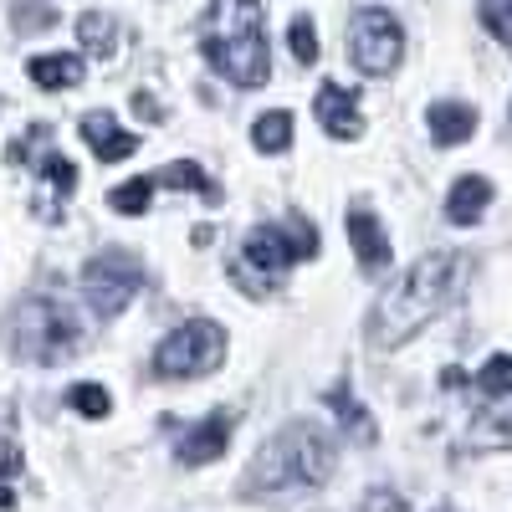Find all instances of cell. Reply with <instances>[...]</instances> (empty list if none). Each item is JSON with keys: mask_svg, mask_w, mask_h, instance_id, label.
Listing matches in <instances>:
<instances>
[{"mask_svg": "<svg viewBox=\"0 0 512 512\" xmlns=\"http://www.w3.org/2000/svg\"><path fill=\"white\" fill-rule=\"evenodd\" d=\"M472 277L466 251H431L379 297L369 313V349H400L405 338H415L425 323H436Z\"/></svg>", "mask_w": 512, "mask_h": 512, "instance_id": "obj_1", "label": "cell"}, {"mask_svg": "<svg viewBox=\"0 0 512 512\" xmlns=\"http://www.w3.org/2000/svg\"><path fill=\"white\" fill-rule=\"evenodd\" d=\"M200 52L226 82H236V88H262L272 77L262 0H216L205 26H200Z\"/></svg>", "mask_w": 512, "mask_h": 512, "instance_id": "obj_2", "label": "cell"}, {"mask_svg": "<svg viewBox=\"0 0 512 512\" xmlns=\"http://www.w3.org/2000/svg\"><path fill=\"white\" fill-rule=\"evenodd\" d=\"M333 477V441L318 431V425L297 420L287 431H277L251 461V492H297V487H323Z\"/></svg>", "mask_w": 512, "mask_h": 512, "instance_id": "obj_3", "label": "cell"}, {"mask_svg": "<svg viewBox=\"0 0 512 512\" xmlns=\"http://www.w3.org/2000/svg\"><path fill=\"white\" fill-rule=\"evenodd\" d=\"M318 251V226L308 216H287L282 226H256L246 236V251H241V262L231 267V277L256 292V297H267L287 267L297 262H308V256Z\"/></svg>", "mask_w": 512, "mask_h": 512, "instance_id": "obj_4", "label": "cell"}, {"mask_svg": "<svg viewBox=\"0 0 512 512\" xmlns=\"http://www.w3.org/2000/svg\"><path fill=\"white\" fill-rule=\"evenodd\" d=\"M6 338H11V354H21L31 364H62L82 344V323L72 318V308L62 303V297L36 292L21 308H11Z\"/></svg>", "mask_w": 512, "mask_h": 512, "instance_id": "obj_5", "label": "cell"}, {"mask_svg": "<svg viewBox=\"0 0 512 512\" xmlns=\"http://www.w3.org/2000/svg\"><path fill=\"white\" fill-rule=\"evenodd\" d=\"M221 359H226V328L195 318L169 338H159L149 369H154V379H200L210 369H221Z\"/></svg>", "mask_w": 512, "mask_h": 512, "instance_id": "obj_6", "label": "cell"}, {"mask_svg": "<svg viewBox=\"0 0 512 512\" xmlns=\"http://www.w3.org/2000/svg\"><path fill=\"white\" fill-rule=\"evenodd\" d=\"M139 287H144V262H139L134 251H123V246L98 251L93 262L82 267V292H88V303H93L103 318L123 313L128 303H134Z\"/></svg>", "mask_w": 512, "mask_h": 512, "instance_id": "obj_7", "label": "cell"}, {"mask_svg": "<svg viewBox=\"0 0 512 512\" xmlns=\"http://www.w3.org/2000/svg\"><path fill=\"white\" fill-rule=\"evenodd\" d=\"M349 57H354V67H359L364 77H390V72L400 67V57H405V31H400V21H395L390 11H379V6L359 11V16L349 21Z\"/></svg>", "mask_w": 512, "mask_h": 512, "instance_id": "obj_8", "label": "cell"}, {"mask_svg": "<svg viewBox=\"0 0 512 512\" xmlns=\"http://www.w3.org/2000/svg\"><path fill=\"white\" fill-rule=\"evenodd\" d=\"M36 175H41V190H36L31 210H36L41 221H57V216H62V200L77 190V164H72L67 154L47 149V154L36 159Z\"/></svg>", "mask_w": 512, "mask_h": 512, "instance_id": "obj_9", "label": "cell"}, {"mask_svg": "<svg viewBox=\"0 0 512 512\" xmlns=\"http://www.w3.org/2000/svg\"><path fill=\"white\" fill-rule=\"evenodd\" d=\"M344 231H349V246H354L359 267H364L369 277H379L384 267H390V236H384V226L374 221V210L354 205L349 216H344Z\"/></svg>", "mask_w": 512, "mask_h": 512, "instance_id": "obj_10", "label": "cell"}, {"mask_svg": "<svg viewBox=\"0 0 512 512\" xmlns=\"http://www.w3.org/2000/svg\"><path fill=\"white\" fill-rule=\"evenodd\" d=\"M231 431H236V415H231V410H216V415H205L195 431H185L175 451H180L185 466H205V461H216V456L226 451Z\"/></svg>", "mask_w": 512, "mask_h": 512, "instance_id": "obj_11", "label": "cell"}, {"mask_svg": "<svg viewBox=\"0 0 512 512\" xmlns=\"http://www.w3.org/2000/svg\"><path fill=\"white\" fill-rule=\"evenodd\" d=\"M318 123L328 128L333 139H359L364 134V118H359V98L338 82H323L318 88Z\"/></svg>", "mask_w": 512, "mask_h": 512, "instance_id": "obj_12", "label": "cell"}, {"mask_svg": "<svg viewBox=\"0 0 512 512\" xmlns=\"http://www.w3.org/2000/svg\"><path fill=\"white\" fill-rule=\"evenodd\" d=\"M82 139H88V149L103 159V164H118L139 149V134H123V128L113 123V113H88L82 118Z\"/></svg>", "mask_w": 512, "mask_h": 512, "instance_id": "obj_13", "label": "cell"}, {"mask_svg": "<svg viewBox=\"0 0 512 512\" xmlns=\"http://www.w3.org/2000/svg\"><path fill=\"white\" fill-rule=\"evenodd\" d=\"M487 205H492V180H487V175H461V180L451 185V195H446V216H451L456 226H472Z\"/></svg>", "mask_w": 512, "mask_h": 512, "instance_id": "obj_14", "label": "cell"}, {"mask_svg": "<svg viewBox=\"0 0 512 512\" xmlns=\"http://www.w3.org/2000/svg\"><path fill=\"white\" fill-rule=\"evenodd\" d=\"M425 123H431L436 144H466L477 134V108L472 103H436L425 113Z\"/></svg>", "mask_w": 512, "mask_h": 512, "instance_id": "obj_15", "label": "cell"}, {"mask_svg": "<svg viewBox=\"0 0 512 512\" xmlns=\"http://www.w3.org/2000/svg\"><path fill=\"white\" fill-rule=\"evenodd\" d=\"M328 405H333V415H338V425H344V431L359 441V446H374L379 441V425H374V415L354 400V390L349 384H333L328 390Z\"/></svg>", "mask_w": 512, "mask_h": 512, "instance_id": "obj_16", "label": "cell"}, {"mask_svg": "<svg viewBox=\"0 0 512 512\" xmlns=\"http://www.w3.org/2000/svg\"><path fill=\"white\" fill-rule=\"evenodd\" d=\"M31 82L36 88H47V93H62V88H77L82 82V57L72 52H57V57H31Z\"/></svg>", "mask_w": 512, "mask_h": 512, "instance_id": "obj_17", "label": "cell"}, {"mask_svg": "<svg viewBox=\"0 0 512 512\" xmlns=\"http://www.w3.org/2000/svg\"><path fill=\"white\" fill-rule=\"evenodd\" d=\"M251 144L262 149V154H287L292 149V113H262L256 118V128H251Z\"/></svg>", "mask_w": 512, "mask_h": 512, "instance_id": "obj_18", "label": "cell"}, {"mask_svg": "<svg viewBox=\"0 0 512 512\" xmlns=\"http://www.w3.org/2000/svg\"><path fill=\"white\" fill-rule=\"evenodd\" d=\"M154 185H169V190H200L205 200H221L216 180H210L200 164H185V159H180V164H164L159 175H154Z\"/></svg>", "mask_w": 512, "mask_h": 512, "instance_id": "obj_19", "label": "cell"}, {"mask_svg": "<svg viewBox=\"0 0 512 512\" xmlns=\"http://www.w3.org/2000/svg\"><path fill=\"white\" fill-rule=\"evenodd\" d=\"M77 36H82V47H88L93 57H113L118 52V21L103 16V11H88L77 21Z\"/></svg>", "mask_w": 512, "mask_h": 512, "instance_id": "obj_20", "label": "cell"}, {"mask_svg": "<svg viewBox=\"0 0 512 512\" xmlns=\"http://www.w3.org/2000/svg\"><path fill=\"white\" fill-rule=\"evenodd\" d=\"M154 175H144V180H128V185H118L113 195H108V205L118 210V216H144L149 210V200H154Z\"/></svg>", "mask_w": 512, "mask_h": 512, "instance_id": "obj_21", "label": "cell"}, {"mask_svg": "<svg viewBox=\"0 0 512 512\" xmlns=\"http://www.w3.org/2000/svg\"><path fill=\"white\" fill-rule=\"evenodd\" d=\"M67 405H72L77 415H88V420H103V415L113 410V395L103 390V384H72Z\"/></svg>", "mask_w": 512, "mask_h": 512, "instance_id": "obj_22", "label": "cell"}, {"mask_svg": "<svg viewBox=\"0 0 512 512\" xmlns=\"http://www.w3.org/2000/svg\"><path fill=\"white\" fill-rule=\"evenodd\" d=\"M11 26H16L21 36L47 31V26H57V6H47V0H21V6L11 11Z\"/></svg>", "mask_w": 512, "mask_h": 512, "instance_id": "obj_23", "label": "cell"}, {"mask_svg": "<svg viewBox=\"0 0 512 512\" xmlns=\"http://www.w3.org/2000/svg\"><path fill=\"white\" fill-rule=\"evenodd\" d=\"M477 384H482V395H492V400L512 395V354L487 359V364H482V374H477Z\"/></svg>", "mask_w": 512, "mask_h": 512, "instance_id": "obj_24", "label": "cell"}, {"mask_svg": "<svg viewBox=\"0 0 512 512\" xmlns=\"http://www.w3.org/2000/svg\"><path fill=\"white\" fill-rule=\"evenodd\" d=\"M287 41H292V57L303 62V67H313V62H318V26H313L308 16H292Z\"/></svg>", "mask_w": 512, "mask_h": 512, "instance_id": "obj_25", "label": "cell"}, {"mask_svg": "<svg viewBox=\"0 0 512 512\" xmlns=\"http://www.w3.org/2000/svg\"><path fill=\"white\" fill-rule=\"evenodd\" d=\"M21 472V441L11 431V405H0V477Z\"/></svg>", "mask_w": 512, "mask_h": 512, "instance_id": "obj_26", "label": "cell"}, {"mask_svg": "<svg viewBox=\"0 0 512 512\" xmlns=\"http://www.w3.org/2000/svg\"><path fill=\"white\" fill-rule=\"evenodd\" d=\"M482 21L497 41H507L512 47V0H482Z\"/></svg>", "mask_w": 512, "mask_h": 512, "instance_id": "obj_27", "label": "cell"}, {"mask_svg": "<svg viewBox=\"0 0 512 512\" xmlns=\"http://www.w3.org/2000/svg\"><path fill=\"white\" fill-rule=\"evenodd\" d=\"M364 512H410V507H405L395 492H369V497H364Z\"/></svg>", "mask_w": 512, "mask_h": 512, "instance_id": "obj_28", "label": "cell"}, {"mask_svg": "<svg viewBox=\"0 0 512 512\" xmlns=\"http://www.w3.org/2000/svg\"><path fill=\"white\" fill-rule=\"evenodd\" d=\"M134 113H139V118H164V108H159L149 93H134Z\"/></svg>", "mask_w": 512, "mask_h": 512, "instance_id": "obj_29", "label": "cell"}, {"mask_svg": "<svg viewBox=\"0 0 512 512\" xmlns=\"http://www.w3.org/2000/svg\"><path fill=\"white\" fill-rule=\"evenodd\" d=\"M441 384H446V390H461L466 374H461V369H446V374H441Z\"/></svg>", "mask_w": 512, "mask_h": 512, "instance_id": "obj_30", "label": "cell"}, {"mask_svg": "<svg viewBox=\"0 0 512 512\" xmlns=\"http://www.w3.org/2000/svg\"><path fill=\"white\" fill-rule=\"evenodd\" d=\"M0 507H16V497H11V487H0Z\"/></svg>", "mask_w": 512, "mask_h": 512, "instance_id": "obj_31", "label": "cell"}, {"mask_svg": "<svg viewBox=\"0 0 512 512\" xmlns=\"http://www.w3.org/2000/svg\"><path fill=\"white\" fill-rule=\"evenodd\" d=\"M436 512H456V507H436Z\"/></svg>", "mask_w": 512, "mask_h": 512, "instance_id": "obj_32", "label": "cell"}]
</instances>
